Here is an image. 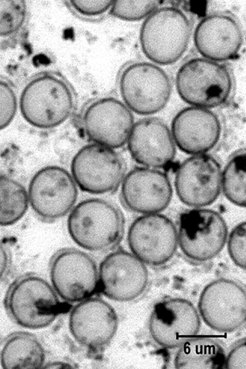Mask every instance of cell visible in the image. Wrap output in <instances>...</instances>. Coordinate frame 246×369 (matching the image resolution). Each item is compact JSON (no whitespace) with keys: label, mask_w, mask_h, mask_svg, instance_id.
<instances>
[{"label":"cell","mask_w":246,"mask_h":369,"mask_svg":"<svg viewBox=\"0 0 246 369\" xmlns=\"http://www.w3.org/2000/svg\"><path fill=\"white\" fill-rule=\"evenodd\" d=\"M129 247L142 262L160 266L173 257L178 245V232L172 221L159 213L145 214L136 218L128 232Z\"/></svg>","instance_id":"cell-12"},{"label":"cell","mask_w":246,"mask_h":369,"mask_svg":"<svg viewBox=\"0 0 246 369\" xmlns=\"http://www.w3.org/2000/svg\"><path fill=\"white\" fill-rule=\"evenodd\" d=\"M120 93L126 106L135 113L150 115L168 103L172 85L168 74L159 66L139 62L127 66L119 79Z\"/></svg>","instance_id":"cell-6"},{"label":"cell","mask_w":246,"mask_h":369,"mask_svg":"<svg viewBox=\"0 0 246 369\" xmlns=\"http://www.w3.org/2000/svg\"><path fill=\"white\" fill-rule=\"evenodd\" d=\"M71 170L79 188L92 194L116 190L125 172L122 160L116 152L94 144L87 145L77 152L72 160Z\"/></svg>","instance_id":"cell-8"},{"label":"cell","mask_w":246,"mask_h":369,"mask_svg":"<svg viewBox=\"0 0 246 369\" xmlns=\"http://www.w3.org/2000/svg\"><path fill=\"white\" fill-rule=\"evenodd\" d=\"M222 172L212 156L201 154L185 160L179 167L175 180L177 194L185 204L201 207L212 204L221 189Z\"/></svg>","instance_id":"cell-15"},{"label":"cell","mask_w":246,"mask_h":369,"mask_svg":"<svg viewBox=\"0 0 246 369\" xmlns=\"http://www.w3.org/2000/svg\"><path fill=\"white\" fill-rule=\"evenodd\" d=\"M225 368L246 369L245 338L240 339L233 347L225 358Z\"/></svg>","instance_id":"cell-31"},{"label":"cell","mask_w":246,"mask_h":369,"mask_svg":"<svg viewBox=\"0 0 246 369\" xmlns=\"http://www.w3.org/2000/svg\"><path fill=\"white\" fill-rule=\"evenodd\" d=\"M145 264L134 254L117 250L101 261L98 271V290L113 301L128 302L139 297L148 284Z\"/></svg>","instance_id":"cell-13"},{"label":"cell","mask_w":246,"mask_h":369,"mask_svg":"<svg viewBox=\"0 0 246 369\" xmlns=\"http://www.w3.org/2000/svg\"><path fill=\"white\" fill-rule=\"evenodd\" d=\"M191 26L185 14L173 7L157 8L141 28L140 41L144 54L153 62L169 65L183 55L189 42Z\"/></svg>","instance_id":"cell-2"},{"label":"cell","mask_w":246,"mask_h":369,"mask_svg":"<svg viewBox=\"0 0 246 369\" xmlns=\"http://www.w3.org/2000/svg\"><path fill=\"white\" fill-rule=\"evenodd\" d=\"M128 149L136 162L150 168L167 166L176 154L175 142L168 127L155 117L143 118L133 126Z\"/></svg>","instance_id":"cell-19"},{"label":"cell","mask_w":246,"mask_h":369,"mask_svg":"<svg viewBox=\"0 0 246 369\" xmlns=\"http://www.w3.org/2000/svg\"><path fill=\"white\" fill-rule=\"evenodd\" d=\"M50 278L55 291L65 301L81 302L98 291V272L93 259L72 248L58 252L53 258Z\"/></svg>","instance_id":"cell-10"},{"label":"cell","mask_w":246,"mask_h":369,"mask_svg":"<svg viewBox=\"0 0 246 369\" xmlns=\"http://www.w3.org/2000/svg\"><path fill=\"white\" fill-rule=\"evenodd\" d=\"M198 310L203 321L213 330L220 332L234 331L245 322V291L231 280H215L201 292Z\"/></svg>","instance_id":"cell-11"},{"label":"cell","mask_w":246,"mask_h":369,"mask_svg":"<svg viewBox=\"0 0 246 369\" xmlns=\"http://www.w3.org/2000/svg\"><path fill=\"white\" fill-rule=\"evenodd\" d=\"M242 40L241 30L236 21L223 14L205 17L198 24L194 34L195 45L199 52L214 61L235 57Z\"/></svg>","instance_id":"cell-21"},{"label":"cell","mask_w":246,"mask_h":369,"mask_svg":"<svg viewBox=\"0 0 246 369\" xmlns=\"http://www.w3.org/2000/svg\"><path fill=\"white\" fill-rule=\"evenodd\" d=\"M9 256L7 250L0 241V279L6 272L9 266Z\"/></svg>","instance_id":"cell-32"},{"label":"cell","mask_w":246,"mask_h":369,"mask_svg":"<svg viewBox=\"0 0 246 369\" xmlns=\"http://www.w3.org/2000/svg\"><path fill=\"white\" fill-rule=\"evenodd\" d=\"M173 190L168 176L149 167H136L124 177L120 197L128 209L143 214L165 209L172 199Z\"/></svg>","instance_id":"cell-18"},{"label":"cell","mask_w":246,"mask_h":369,"mask_svg":"<svg viewBox=\"0 0 246 369\" xmlns=\"http://www.w3.org/2000/svg\"><path fill=\"white\" fill-rule=\"evenodd\" d=\"M67 227L70 237L78 246L89 251L103 252L120 243L125 221L121 212L112 203L89 198L71 209Z\"/></svg>","instance_id":"cell-1"},{"label":"cell","mask_w":246,"mask_h":369,"mask_svg":"<svg viewBox=\"0 0 246 369\" xmlns=\"http://www.w3.org/2000/svg\"><path fill=\"white\" fill-rule=\"evenodd\" d=\"M84 131L91 141L109 148H119L128 140L134 126L131 110L121 101L105 97L91 103L82 117Z\"/></svg>","instance_id":"cell-17"},{"label":"cell","mask_w":246,"mask_h":369,"mask_svg":"<svg viewBox=\"0 0 246 369\" xmlns=\"http://www.w3.org/2000/svg\"><path fill=\"white\" fill-rule=\"evenodd\" d=\"M6 306L12 319L29 329L49 326L70 308L69 304L59 301L47 281L34 275L21 278L12 285L6 298Z\"/></svg>","instance_id":"cell-3"},{"label":"cell","mask_w":246,"mask_h":369,"mask_svg":"<svg viewBox=\"0 0 246 369\" xmlns=\"http://www.w3.org/2000/svg\"><path fill=\"white\" fill-rule=\"evenodd\" d=\"M230 257L239 268L245 269V222L236 225L230 232L227 241Z\"/></svg>","instance_id":"cell-28"},{"label":"cell","mask_w":246,"mask_h":369,"mask_svg":"<svg viewBox=\"0 0 246 369\" xmlns=\"http://www.w3.org/2000/svg\"><path fill=\"white\" fill-rule=\"evenodd\" d=\"M27 12L24 1H0V36L18 32L25 23Z\"/></svg>","instance_id":"cell-26"},{"label":"cell","mask_w":246,"mask_h":369,"mask_svg":"<svg viewBox=\"0 0 246 369\" xmlns=\"http://www.w3.org/2000/svg\"><path fill=\"white\" fill-rule=\"evenodd\" d=\"M28 194L17 181L0 175V226H9L19 221L29 206Z\"/></svg>","instance_id":"cell-24"},{"label":"cell","mask_w":246,"mask_h":369,"mask_svg":"<svg viewBox=\"0 0 246 369\" xmlns=\"http://www.w3.org/2000/svg\"><path fill=\"white\" fill-rule=\"evenodd\" d=\"M118 317L113 308L97 298L81 301L72 310L70 331L81 345L93 353L101 352L108 345L116 333Z\"/></svg>","instance_id":"cell-16"},{"label":"cell","mask_w":246,"mask_h":369,"mask_svg":"<svg viewBox=\"0 0 246 369\" xmlns=\"http://www.w3.org/2000/svg\"><path fill=\"white\" fill-rule=\"evenodd\" d=\"M176 353V368L219 369L224 366V350L214 339L205 337H192L183 343Z\"/></svg>","instance_id":"cell-22"},{"label":"cell","mask_w":246,"mask_h":369,"mask_svg":"<svg viewBox=\"0 0 246 369\" xmlns=\"http://www.w3.org/2000/svg\"><path fill=\"white\" fill-rule=\"evenodd\" d=\"M200 326V316L193 304L179 298L156 303L149 322V331L154 340L168 349L178 347L195 337Z\"/></svg>","instance_id":"cell-14"},{"label":"cell","mask_w":246,"mask_h":369,"mask_svg":"<svg viewBox=\"0 0 246 369\" xmlns=\"http://www.w3.org/2000/svg\"><path fill=\"white\" fill-rule=\"evenodd\" d=\"M114 1H71L70 5L83 16H97L110 10Z\"/></svg>","instance_id":"cell-30"},{"label":"cell","mask_w":246,"mask_h":369,"mask_svg":"<svg viewBox=\"0 0 246 369\" xmlns=\"http://www.w3.org/2000/svg\"><path fill=\"white\" fill-rule=\"evenodd\" d=\"M29 203L42 220L53 221L66 215L74 206L78 191L73 177L62 167L49 166L37 171L28 190Z\"/></svg>","instance_id":"cell-9"},{"label":"cell","mask_w":246,"mask_h":369,"mask_svg":"<svg viewBox=\"0 0 246 369\" xmlns=\"http://www.w3.org/2000/svg\"><path fill=\"white\" fill-rule=\"evenodd\" d=\"M172 137L179 148L189 154H201L217 143L221 125L212 111L196 106L185 108L174 117Z\"/></svg>","instance_id":"cell-20"},{"label":"cell","mask_w":246,"mask_h":369,"mask_svg":"<svg viewBox=\"0 0 246 369\" xmlns=\"http://www.w3.org/2000/svg\"><path fill=\"white\" fill-rule=\"evenodd\" d=\"M227 227L217 211L197 208L182 213L179 217L178 242L183 254L198 262L209 260L222 250Z\"/></svg>","instance_id":"cell-7"},{"label":"cell","mask_w":246,"mask_h":369,"mask_svg":"<svg viewBox=\"0 0 246 369\" xmlns=\"http://www.w3.org/2000/svg\"><path fill=\"white\" fill-rule=\"evenodd\" d=\"M157 1H116L110 9V14L119 19L135 21L147 17L159 6Z\"/></svg>","instance_id":"cell-27"},{"label":"cell","mask_w":246,"mask_h":369,"mask_svg":"<svg viewBox=\"0 0 246 369\" xmlns=\"http://www.w3.org/2000/svg\"><path fill=\"white\" fill-rule=\"evenodd\" d=\"M178 93L186 102L196 107L219 106L228 99L232 87L231 74L223 64L203 58L184 63L176 77Z\"/></svg>","instance_id":"cell-5"},{"label":"cell","mask_w":246,"mask_h":369,"mask_svg":"<svg viewBox=\"0 0 246 369\" xmlns=\"http://www.w3.org/2000/svg\"><path fill=\"white\" fill-rule=\"evenodd\" d=\"M245 153L240 151L229 160L222 173L221 187L234 204L245 206Z\"/></svg>","instance_id":"cell-25"},{"label":"cell","mask_w":246,"mask_h":369,"mask_svg":"<svg viewBox=\"0 0 246 369\" xmlns=\"http://www.w3.org/2000/svg\"><path fill=\"white\" fill-rule=\"evenodd\" d=\"M45 360L43 347L39 341L29 333L21 332L10 337L0 353V362L4 368L43 367Z\"/></svg>","instance_id":"cell-23"},{"label":"cell","mask_w":246,"mask_h":369,"mask_svg":"<svg viewBox=\"0 0 246 369\" xmlns=\"http://www.w3.org/2000/svg\"><path fill=\"white\" fill-rule=\"evenodd\" d=\"M73 106V96L69 86L50 73L33 77L24 88L20 100L24 119L32 126L44 129L64 122Z\"/></svg>","instance_id":"cell-4"},{"label":"cell","mask_w":246,"mask_h":369,"mask_svg":"<svg viewBox=\"0 0 246 369\" xmlns=\"http://www.w3.org/2000/svg\"><path fill=\"white\" fill-rule=\"evenodd\" d=\"M17 108V97L11 86L0 78V130L7 127L14 118Z\"/></svg>","instance_id":"cell-29"}]
</instances>
